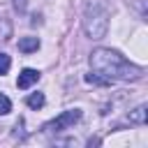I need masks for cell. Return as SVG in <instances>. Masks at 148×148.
<instances>
[{
	"instance_id": "2",
	"label": "cell",
	"mask_w": 148,
	"mask_h": 148,
	"mask_svg": "<svg viewBox=\"0 0 148 148\" xmlns=\"http://www.w3.org/2000/svg\"><path fill=\"white\" fill-rule=\"evenodd\" d=\"M106 28H109V14H106L104 5L90 2L86 7V14H83V30H86V35L90 39H99V37H104Z\"/></svg>"
},
{
	"instance_id": "3",
	"label": "cell",
	"mask_w": 148,
	"mask_h": 148,
	"mask_svg": "<svg viewBox=\"0 0 148 148\" xmlns=\"http://www.w3.org/2000/svg\"><path fill=\"white\" fill-rule=\"evenodd\" d=\"M79 118H81V111H79V109H69V111H62V113H60L58 118H53L51 123H46L44 130H49V132H60V130L72 127Z\"/></svg>"
},
{
	"instance_id": "9",
	"label": "cell",
	"mask_w": 148,
	"mask_h": 148,
	"mask_svg": "<svg viewBox=\"0 0 148 148\" xmlns=\"http://www.w3.org/2000/svg\"><path fill=\"white\" fill-rule=\"evenodd\" d=\"M9 65H12L9 56H7V53H0V74H7V72H9Z\"/></svg>"
},
{
	"instance_id": "4",
	"label": "cell",
	"mask_w": 148,
	"mask_h": 148,
	"mask_svg": "<svg viewBox=\"0 0 148 148\" xmlns=\"http://www.w3.org/2000/svg\"><path fill=\"white\" fill-rule=\"evenodd\" d=\"M39 81V72L37 69H30V67H25L21 74H18V79H16V86L21 88V90H25V88H30L32 83H37Z\"/></svg>"
},
{
	"instance_id": "5",
	"label": "cell",
	"mask_w": 148,
	"mask_h": 148,
	"mask_svg": "<svg viewBox=\"0 0 148 148\" xmlns=\"http://www.w3.org/2000/svg\"><path fill=\"white\" fill-rule=\"evenodd\" d=\"M37 49H39V39H37V37H23V39H18V51L32 53V51H37Z\"/></svg>"
},
{
	"instance_id": "7",
	"label": "cell",
	"mask_w": 148,
	"mask_h": 148,
	"mask_svg": "<svg viewBox=\"0 0 148 148\" xmlns=\"http://www.w3.org/2000/svg\"><path fill=\"white\" fill-rule=\"evenodd\" d=\"M44 95L42 92H32V95H28V99H25V104L30 106V109H42L44 106Z\"/></svg>"
},
{
	"instance_id": "1",
	"label": "cell",
	"mask_w": 148,
	"mask_h": 148,
	"mask_svg": "<svg viewBox=\"0 0 148 148\" xmlns=\"http://www.w3.org/2000/svg\"><path fill=\"white\" fill-rule=\"evenodd\" d=\"M90 67L97 76L106 81H136L143 74L141 67L127 62L120 53L111 49H95L90 53Z\"/></svg>"
},
{
	"instance_id": "8",
	"label": "cell",
	"mask_w": 148,
	"mask_h": 148,
	"mask_svg": "<svg viewBox=\"0 0 148 148\" xmlns=\"http://www.w3.org/2000/svg\"><path fill=\"white\" fill-rule=\"evenodd\" d=\"M12 111V102H9V97L7 95H2L0 92V116H7Z\"/></svg>"
},
{
	"instance_id": "6",
	"label": "cell",
	"mask_w": 148,
	"mask_h": 148,
	"mask_svg": "<svg viewBox=\"0 0 148 148\" xmlns=\"http://www.w3.org/2000/svg\"><path fill=\"white\" fill-rule=\"evenodd\" d=\"M146 116H148V109H146V104H141V106H136L134 111H130V123L143 125V123H146Z\"/></svg>"
}]
</instances>
